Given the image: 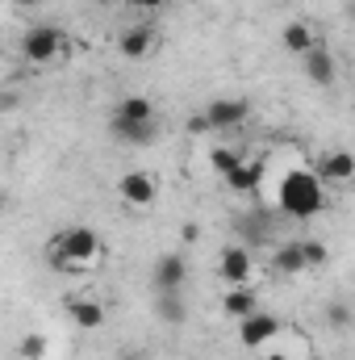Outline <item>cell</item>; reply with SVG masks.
Instances as JSON below:
<instances>
[{
    "label": "cell",
    "mask_w": 355,
    "mask_h": 360,
    "mask_svg": "<svg viewBox=\"0 0 355 360\" xmlns=\"http://www.w3.org/2000/svg\"><path fill=\"white\" fill-rule=\"evenodd\" d=\"M100 4H113V0H100Z\"/></svg>",
    "instance_id": "27"
},
{
    "label": "cell",
    "mask_w": 355,
    "mask_h": 360,
    "mask_svg": "<svg viewBox=\"0 0 355 360\" xmlns=\"http://www.w3.org/2000/svg\"><path fill=\"white\" fill-rule=\"evenodd\" d=\"M172 0H130V8H168Z\"/></svg>",
    "instance_id": "25"
},
{
    "label": "cell",
    "mask_w": 355,
    "mask_h": 360,
    "mask_svg": "<svg viewBox=\"0 0 355 360\" xmlns=\"http://www.w3.org/2000/svg\"><path fill=\"white\" fill-rule=\"evenodd\" d=\"M272 272H276V276H301V272H309V260H305L301 239L280 243V248L272 252Z\"/></svg>",
    "instance_id": "12"
},
{
    "label": "cell",
    "mask_w": 355,
    "mask_h": 360,
    "mask_svg": "<svg viewBox=\"0 0 355 360\" xmlns=\"http://www.w3.org/2000/svg\"><path fill=\"white\" fill-rule=\"evenodd\" d=\"M159 310H163L159 319H168V323H180V319H184V310H180V297H176V293H159Z\"/></svg>",
    "instance_id": "21"
},
{
    "label": "cell",
    "mask_w": 355,
    "mask_h": 360,
    "mask_svg": "<svg viewBox=\"0 0 355 360\" xmlns=\"http://www.w3.org/2000/svg\"><path fill=\"white\" fill-rule=\"evenodd\" d=\"M326 323L330 327H347L351 323V310L347 306H326Z\"/></svg>",
    "instance_id": "23"
},
{
    "label": "cell",
    "mask_w": 355,
    "mask_h": 360,
    "mask_svg": "<svg viewBox=\"0 0 355 360\" xmlns=\"http://www.w3.org/2000/svg\"><path fill=\"white\" fill-rule=\"evenodd\" d=\"M247 113H251V105L243 96H217V101L205 105V117H209L213 130H239L247 122Z\"/></svg>",
    "instance_id": "6"
},
{
    "label": "cell",
    "mask_w": 355,
    "mask_h": 360,
    "mask_svg": "<svg viewBox=\"0 0 355 360\" xmlns=\"http://www.w3.org/2000/svg\"><path fill=\"white\" fill-rule=\"evenodd\" d=\"M301 68H305V80H309L314 89H330V84L339 80V59H335V51H326L322 42L301 59Z\"/></svg>",
    "instance_id": "8"
},
{
    "label": "cell",
    "mask_w": 355,
    "mask_h": 360,
    "mask_svg": "<svg viewBox=\"0 0 355 360\" xmlns=\"http://www.w3.org/2000/svg\"><path fill=\"white\" fill-rule=\"evenodd\" d=\"M63 310H67V319H72L80 331H100V327H105V302H96V297L72 293V297L63 302Z\"/></svg>",
    "instance_id": "9"
},
{
    "label": "cell",
    "mask_w": 355,
    "mask_h": 360,
    "mask_svg": "<svg viewBox=\"0 0 355 360\" xmlns=\"http://www.w3.org/2000/svg\"><path fill=\"white\" fill-rule=\"evenodd\" d=\"M67 34L59 30V25H34L25 38H21V55L29 59V63H51V59H59V55H67Z\"/></svg>",
    "instance_id": "3"
},
{
    "label": "cell",
    "mask_w": 355,
    "mask_h": 360,
    "mask_svg": "<svg viewBox=\"0 0 355 360\" xmlns=\"http://www.w3.org/2000/svg\"><path fill=\"white\" fill-rule=\"evenodd\" d=\"M109 122H155V105L147 96H121L113 105V117Z\"/></svg>",
    "instance_id": "16"
},
{
    "label": "cell",
    "mask_w": 355,
    "mask_h": 360,
    "mask_svg": "<svg viewBox=\"0 0 355 360\" xmlns=\"http://www.w3.org/2000/svg\"><path fill=\"white\" fill-rule=\"evenodd\" d=\"M222 310H226L230 319H247V314L260 310V297H255V289H247V285H230L226 297H222Z\"/></svg>",
    "instance_id": "15"
},
{
    "label": "cell",
    "mask_w": 355,
    "mask_h": 360,
    "mask_svg": "<svg viewBox=\"0 0 355 360\" xmlns=\"http://www.w3.org/2000/svg\"><path fill=\"white\" fill-rule=\"evenodd\" d=\"M276 205L288 218H314L326 205V180L318 176V172H309V168H293V172H284V180H280Z\"/></svg>",
    "instance_id": "1"
},
{
    "label": "cell",
    "mask_w": 355,
    "mask_h": 360,
    "mask_svg": "<svg viewBox=\"0 0 355 360\" xmlns=\"http://www.w3.org/2000/svg\"><path fill=\"white\" fill-rule=\"evenodd\" d=\"M184 276H188V264H184V256L180 252H163L159 260H155V289L159 293H180V285H184Z\"/></svg>",
    "instance_id": "10"
},
{
    "label": "cell",
    "mask_w": 355,
    "mask_h": 360,
    "mask_svg": "<svg viewBox=\"0 0 355 360\" xmlns=\"http://www.w3.org/2000/svg\"><path fill=\"white\" fill-rule=\"evenodd\" d=\"M260 180H264V164H260V160H243V164L226 176V188H230V193H255Z\"/></svg>",
    "instance_id": "17"
},
{
    "label": "cell",
    "mask_w": 355,
    "mask_h": 360,
    "mask_svg": "<svg viewBox=\"0 0 355 360\" xmlns=\"http://www.w3.org/2000/svg\"><path fill=\"white\" fill-rule=\"evenodd\" d=\"M188 130H192V134H209V130H213V126H209V117H205V109H201L196 117H188Z\"/></svg>",
    "instance_id": "24"
},
{
    "label": "cell",
    "mask_w": 355,
    "mask_h": 360,
    "mask_svg": "<svg viewBox=\"0 0 355 360\" xmlns=\"http://www.w3.org/2000/svg\"><path fill=\"white\" fill-rule=\"evenodd\" d=\"M117 197L130 210H151L155 197H159V180L151 176V172H142V168H134V172H126V176L117 180Z\"/></svg>",
    "instance_id": "4"
},
{
    "label": "cell",
    "mask_w": 355,
    "mask_h": 360,
    "mask_svg": "<svg viewBox=\"0 0 355 360\" xmlns=\"http://www.w3.org/2000/svg\"><path fill=\"white\" fill-rule=\"evenodd\" d=\"M155 30H147V25H134V30H126L121 38H117V51L126 55V59H147L151 51H155Z\"/></svg>",
    "instance_id": "14"
},
{
    "label": "cell",
    "mask_w": 355,
    "mask_h": 360,
    "mask_svg": "<svg viewBox=\"0 0 355 360\" xmlns=\"http://www.w3.org/2000/svg\"><path fill=\"white\" fill-rule=\"evenodd\" d=\"M21 356L25 360H42L46 356V340H42V335H25V340H21Z\"/></svg>",
    "instance_id": "22"
},
{
    "label": "cell",
    "mask_w": 355,
    "mask_h": 360,
    "mask_svg": "<svg viewBox=\"0 0 355 360\" xmlns=\"http://www.w3.org/2000/svg\"><path fill=\"white\" fill-rule=\"evenodd\" d=\"M25 4H34V0H25Z\"/></svg>",
    "instance_id": "28"
},
{
    "label": "cell",
    "mask_w": 355,
    "mask_h": 360,
    "mask_svg": "<svg viewBox=\"0 0 355 360\" xmlns=\"http://www.w3.org/2000/svg\"><path fill=\"white\" fill-rule=\"evenodd\" d=\"M264 360H288V356H280V352H267V356Z\"/></svg>",
    "instance_id": "26"
},
{
    "label": "cell",
    "mask_w": 355,
    "mask_h": 360,
    "mask_svg": "<svg viewBox=\"0 0 355 360\" xmlns=\"http://www.w3.org/2000/svg\"><path fill=\"white\" fill-rule=\"evenodd\" d=\"M301 248H305L309 269H322V264H326V243H318V239H301Z\"/></svg>",
    "instance_id": "20"
},
{
    "label": "cell",
    "mask_w": 355,
    "mask_h": 360,
    "mask_svg": "<svg viewBox=\"0 0 355 360\" xmlns=\"http://www.w3.org/2000/svg\"><path fill=\"white\" fill-rule=\"evenodd\" d=\"M243 160H247V155H243L239 147H213V151H209V168H213V172H217L222 180L230 176V172H234Z\"/></svg>",
    "instance_id": "19"
},
{
    "label": "cell",
    "mask_w": 355,
    "mask_h": 360,
    "mask_svg": "<svg viewBox=\"0 0 355 360\" xmlns=\"http://www.w3.org/2000/svg\"><path fill=\"white\" fill-rule=\"evenodd\" d=\"M251 272H255V260H251V252H247L243 243L222 248V256H217V276H222L226 285H247Z\"/></svg>",
    "instance_id": "7"
},
{
    "label": "cell",
    "mask_w": 355,
    "mask_h": 360,
    "mask_svg": "<svg viewBox=\"0 0 355 360\" xmlns=\"http://www.w3.org/2000/svg\"><path fill=\"white\" fill-rule=\"evenodd\" d=\"M280 46L288 51V55H297V59H305L314 46H318V34L305 25V21H288L284 30H280Z\"/></svg>",
    "instance_id": "13"
},
{
    "label": "cell",
    "mask_w": 355,
    "mask_h": 360,
    "mask_svg": "<svg viewBox=\"0 0 355 360\" xmlns=\"http://www.w3.org/2000/svg\"><path fill=\"white\" fill-rule=\"evenodd\" d=\"M109 130H113L121 143L142 147V143H151V139L159 134V122H109Z\"/></svg>",
    "instance_id": "18"
},
{
    "label": "cell",
    "mask_w": 355,
    "mask_h": 360,
    "mask_svg": "<svg viewBox=\"0 0 355 360\" xmlns=\"http://www.w3.org/2000/svg\"><path fill=\"white\" fill-rule=\"evenodd\" d=\"M276 335H280V319H276V314H264V310H255V314L239 319V344H243V348H251V352L267 348Z\"/></svg>",
    "instance_id": "5"
},
{
    "label": "cell",
    "mask_w": 355,
    "mask_h": 360,
    "mask_svg": "<svg viewBox=\"0 0 355 360\" xmlns=\"http://www.w3.org/2000/svg\"><path fill=\"white\" fill-rule=\"evenodd\" d=\"M100 252H105V243H100V235H96L92 226H67V231H59V235L46 243V256H51V264L59 272L92 269V264L100 260Z\"/></svg>",
    "instance_id": "2"
},
{
    "label": "cell",
    "mask_w": 355,
    "mask_h": 360,
    "mask_svg": "<svg viewBox=\"0 0 355 360\" xmlns=\"http://www.w3.org/2000/svg\"><path fill=\"white\" fill-rule=\"evenodd\" d=\"M318 176L326 180V184H351V180H355V155L347 151V147L326 151V155H322V164H318Z\"/></svg>",
    "instance_id": "11"
}]
</instances>
